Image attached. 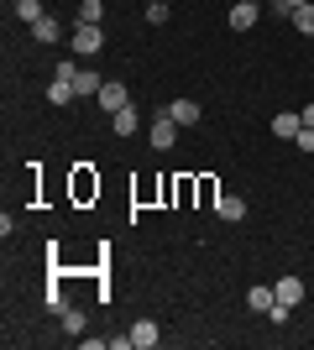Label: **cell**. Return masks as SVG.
Segmentation results:
<instances>
[{
  "instance_id": "obj_19",
  "label": "cell",
  "mask_w": 314,
  "mask_h": 350,
  "mask_svg": "<svg viewBox=\"0 0 314 350\" xmlns=\"http://www.w3.org/2000/svg\"><path fill=\"white\" fill-rule=\"evenodd\" d=\"M147 21H157V27H163V21H168V0H152V5H147Z\"/></svg>"
},
{
  "instance_id": "obj_3",
  "label": "cell",
  "mask_w": 314,
  "mask_h": 350,
  "mask_svg": "<svg viewBox=\"0 0 314 350\" xmlns=\"http://www.w3.org/2000/svg\"><path fill=\"white\" fill-rule=\"evenodd\" d=\"M257 0H236V5H231V31H252L257 27Z\"/></svg>"
},
{
  "instance_id": "obj_7",
  "label": "cell",
  "mask_w": 314,
  "mask_h": 350,
  "mask_svg": "<svg viewBox=\"0 0 314 350\" xmlns=\"http://www.w3.org/2000/svg\"><path fill=\"white\" fill-rule=\"evenodd\" d=\"M168 116L179 120V126H199V105L194 100H173V105H168Z\"/></svg>"
},
{
  "instance_id": "obj_10",
  "label": "cell",
  "mask_w": 314,
  "mask_h": 350,
  "mask_svg": "<svg viewBox=\"0 0 314 350\" xmlns=\"http://www.w3.org/2000/svg\"><path fill=\"white\" fill-rule=\"evenodd\" d=\"M272 304H278V293H272V288H262V282H257V288L246 293V308H257V314H267Z\"/></svg>"
},
{
  "instance_id": "obj_18",
  "label": "cell",
  "mask_w": 314,
  "mask_h": 350,
  "mask_svg": "<svg viewBox=\"0 0 314 350\" xmlns=\"http://www.w3.org/2000/svg\"><path fill=\"white\" fill-rule=\"evenodd\" d=\"M16 16L21 21H42V0H16Z\"/></svg>"
},
{
  "instance_id": "obj_22",
  "label": "cell",
  "mask_w": 314,
  "mask_h": 350,
  "mask_svg": "<svg viewBox=\"0 0 314 350\" xmlns=\"http://www.w3.org/2000/svg\"><path fill=\"white\" fill-rule=\"evenodd\" d=\"M304 126H309V131H314V105H304Z\"/></svg>"
},
{
  "instance_id": "obj_16",
  "label": "cell",
  "mask_w": 314,
  "mask_h": 350,
  "mask_svg": "<svg viewBox=\"0 0 314 350\" xmlns=\"http://www.w3.org/2000/svg\"><path fill=\"white\" fill-rule=\"evenodd\" d=\"M47 100H53V105H68V100H79V94H74V84L53 79V84H47Z\"/></svg>"
},
{
  "instance_id": "obj_8",
  "label": "cell",
  "mask_w": 314,
  "mask_h": 350,
  "mask_svg": "<svg viewBox=\"0 0 314 350\" xmlns=\"http://www.w3.org/2000/svg\"><path fill=\"white\" fill-rule=\"evenodd\" d=\"M272 293H278V304H293V308L304 304V282H299V278H283V282H278Z\"/></svg>"
},
{
  "instance_id": "obj_1",
  "label": "cell",
  "mask_w": 314,
  "mask_h": 350,
  "mask_svg": "<svg viewBox=\"0 0 314 350\" xmlns=\"http://www.w3.org/2000/svg\"><path fill=\"white\" fill-rule=\"evenodd\" d=\"M74 53L79 58H100L105 53V31L100 27H74Z\"/></svg>"
},
{
  "instance_id": "obj_21",
  "label": "cell",
  "mask_w": 314,
  "mask_h": 350,
  "mask_svg": "<svg viewBox=\"0 0 314 350\" xmlns=\"http://www.w3.org/2000/svg\"><path fill=\"white\" fill-rule=\"evenodd\" d=\"M293 142H299V152H314V131H309V126H304V131L293 136Z\"/></svg>"
},
{
  "instance_id": "obj_11",
  "label": "cell",
  "mask_w": 314,
  "mask_h": 350,
  "mask_svg": "<svg viewBox=\"0 0 314 350\" xmlns=\"http://www.w3.org/2000/svg\"><path fill=\"white\" fill-rule=\"evenodd\" d=\"M157 340H163V335H157V324H152V319H136L131 345H142V350H147V345H157Z\"/></svg>"
},
{
  "instance_id": "obj_4",
  "label": "cell",
  "mask_w": 314,
  "mask_h": 350,
  "mask_svg": "<svg viewBox=\"0 0 314 350\" xmlns=\"http://www.w3.org/2000/svg\"><path fill=\"white\" fill-rule=\"evenodd\" d=\"M100 89H105V79L94 68H79L74 73V94H84V100H100Z\"/></svg>"
},
{
  "instance_id": "obj_23",
  "label": "cell",
  "mask_w": 314,
  "mask_h": 350,
  "mask_svg": "<svg viewBox=\"0 0 314 350\" xmlns=\"http://www.w3.org/2000/svg\"><path fill=\"white\" fill-rule=\"evenodd\" d=\"M288 5H293V11H299V5H314V0H288Z\"/></svg>"
},
{
  "instance_id": "obj_2",
  "label": "cell",
  "mask_w": 314,
  "mask_h": 350,
  "mask_svg": "<svg viewBox=\"0 0 314 350\" xmlns=\"http://www.w3.org/2000/svg\"><path fill=\"white\" fill-rule=\"evenodd\" d=\"M173 142H179V120L168 116V110H157V120H152V146H157V152H168Z\"/></svg>"
},
{
  "instance_id": "obj_14",
  "label": "cell",
  "mask_w": 314,
  "mask_h": 350,
  "mask_svg": "<svg viewBox=\"0 0 314 350\" xmlns=\"http://www.w3.org/2000/svg\"><path fill=\"white\" fill-rule=\"evenodd\" d=\"M110 120H116V136H131V131H136V110H131V105H120Z\"/></svg>"
},
{
  "instance_id": "obj_12",
  "label": "cell",
  "mask_w": 314,
  "mask_h": 350,
  "mask_svg": "<svg viewBox=\"0 0 314 350\" xmlns=\"http://www.w3.org/2000/svg\"><path fill=\"white\" fill-rule=\"evenodd\" d=\"M31 42H58V16H42V21H31Z\"/></svg>"
},
{
  "instance_id": "obj_13",
  "label": "cell",
  "mask_w": 314,
  "mask_h": 350,
  "mask_svg": "<svg viewBox=\"0 0 314 350\" xmlns=\"http://www.w3.org/2000/svg\"><path fill=\"white\" fill-rule=\"evenodd\" d=\"M100 105L110 110V116H116L120 105H126V89H120V84H105V89H100Z\"/></svg>"
},
{
  "instance_id": "obj_20",
  "label": "cell",
  "mask_w": 314,
  "mask_h": 350,
  "mask_svg": "<svg viewBox=\"0 0 314 350\" xmlns=\"http://www.w3.org/2000/svg\"><path fill=\"white\" fill-rule=\"evenodd\" d=\"M288 314H293V304H272V308H267L272 324H288Z\"/></svg>"
},
{
  "instance_id": "obj_15",
  "label": "cell",
  "mask_w": 314,
  "mask_h": 350,
  "mask_svg": "<svg viewBox=\"0 0 314 350\" xmlns=\"http://www.w3.org/2000/svg\"><path fill=\"white\" fill-rule=\"evenodd\" d=\"M58 319H63V335H84V314H79V308H74V304L63 308Z\"/></svg>"
},
{
  "instance_id": "obj_6",
  "label": "cell",
  "mask_w": 314,
  "mask_h": 350,
  "mask_svg": "<svg viewBox=\"0 0 314 350\" xmlns=\"http://www.w3.org/2000/svg\"><path fill=\"white\" fill-rule=\"evenodd\" d=\"M220 219H231V225H236V219H246V199H241V193H220Z\"/></svg>"
},
{
  "instance_id": "obj_9",
  "label": "cell",
  "mask_w": 314,
  "mask_h": 350,
  "mask_svg": "<svg viewBox=\"0 0 314 350\" xmlns=\"http://www.w3.org/2000/svg\"><path fill=\"white\" fill-rule=\"evenodd\" d=\"M100 16H105V0H79V21L74 27H100Z\"/></svg>"
},
{
  "instance_id": "obj_5",
  "label": "cell",
  "mask_w": 314,
  "mask_h": 350,
  "mask_svg": "<svg viewBox=\"0 0 314 350\" xmlns=\"http://www.w3.org/2000/svg\"><path fill=\"white\" fill-rule=\"evenodd\" d=\"M299 131H304V116H293V110H283V116H272V136H283V142H293Z\"/></svg>"
},
{
  "instance_id": "obj_17",
  "label": "cell",
  "mask_w": 314,
  "mask_h": 350,
  "mask_svg": "<svg viewBox=\"0 0 314 350\" xmlns=\"http://www.w3.org/2000/svg\"><path fill=\"white\" fill-rule=\"evenodd\" d=\"M288 21H293V27H299L304 37H314V5H299V11L288 16Z\"/></svg>"
}]
</instances>
